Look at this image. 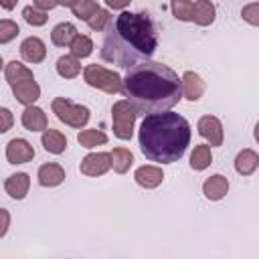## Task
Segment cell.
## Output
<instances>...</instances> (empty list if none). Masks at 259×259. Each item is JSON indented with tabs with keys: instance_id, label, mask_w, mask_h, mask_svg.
<instances>
[{
	"instance_id": "obj_10",
	"label": "cell",
	"mask_w": 259,
	"mask_h": 259,
	"mask_svg": "<svg viewBox=\"0 0 259 259\" xmlns=\"http://www.w3.org/2000/svg\"><path fill=\"white\" fill-rule=\"evenodd\" d=\"M34 158V148L24 138H14L6 144V160L8 164H26Z\"/></svg>"
},
{
	"instance_id": "obj_20",
	"label": "cell",
	"mask_w": 259,
	"mask_h": 259,
	"mask_svg": "<svg viewBox=\"0 0 259 259\" xmlns=\"http://www.w3.org/2000/svg\"><path fill=\"white\" fill-rule=\"evenodd\" d=\"M55 69H57V75L63 79H75L81 73V63L75 55H63L57 59Z\"/></svg>"
},
{
	"instance_id": "obj_18",
	"label": "cell",
	"mask_w": 259,
	"mask_h": 259,
	"mask_svg": "<svg viewBox=\"0 0 259 259\" xmlns=\"http://www.w3.org/2000/svg\"><path fill=\"white\" fill-rule=\"evenodd\" d=\"M257 168H259V156H257L255 150L245 148V150H241V152L235 156V170H237V174H241V176H251Z\"/></svg>"
},
{
	"instance_id": "obj_3",
	"label": "cell",
	"mask_w": 259,
	"mask_h": 259,
	"mask_svg": "<svg viewBox=\"0 0 259 259\" xmlns=\"http://www.w3.org/2000/svg\"><path fill=\"white\" fill-rule=\"evenodd\" d=\"M142 154L158 164L178 162L190 146V123L174 111L148 113L138 134Z\"/></svg>"
},
{
	"instance_id": "obj_33",
	"label": "cell",
	"mask_w": 259,
	"mask_h": 259,
	"mask_svg": "<svg viewBox=\"0 0 259 259\" xmlns=\"http://www.w3.org/2000/svg\"><path fill=\"white\" fill-rule=\"evenodd\" d=\"M241 18L251 26H259V2H251V4L243 6L241 8Z\"/></svg>"
},
{
	"instance_id": "obj_1",
	"label": "cell",
	"mask_w": 259,
	"mask_h": 259,
	"mask_svg": "<svg viewBox=\"0 0 259 259\" xmlns=\"http://www.w3.org/2000/svg\"><path fill=\"white\" fill-rule=\"evenodd\" d=\"M156 49L158 30L150 14L121 10L105 28L101 59L119 69H132L150 61Z\"/></svg>"
},
{
	"instance_id": "obj_28",
	"label": "cell",
	"mask_w": 259,
	"mask_h": 259,
	"mask_svg": "<svg viewBox=\"0 0 259 259\" xmlns=\"http://www.w3.org/2000/svg\"><path fill=\"white\" fill-rule=\"evenodd\" d=\"M69 49H71V55H75L77 59H85V57H89L93 53V40L87 34L77 32V36L71 40Z\"/></svg>"
},
{
	"instance_id": "obj_5",
	"label": "cell",
	"mask_w": 259,
	"mask_h": 259,
	"mask_svg": "<svg viewBox=\"0 0 259 259\" xmlns=\"http://www.w3.org/2000/svg\"><path fill=\"white\" fill-rule=\"evenodd\" d=\"M83 79H85V83H87L89 87L101 89V91L111 93V95H113V93H119L121 87H123V79H121L115 71L105 69V67L97 65V63L87 65V67L83 69Z\"/></svg>"
},
{
	"instance_id": "obj_21",
	"label": "cell",
	"mask_w": 259,
	"mask_h": 259,
	"mask_svg": "<svg viewBox=\"0 0 259 259\" xmlns=\"http://www.w3.org/2000/svg\"><path fill=\"white\" fill-rule=\"evenodd\" d=\"M217 18V8L210 0H196L194 2V24L208 26Z\"/></svg>"
},
{
	"instance_id": "obj_4",
	"label": "cell",
	"mask_w": 259,
	"mask_h": 259,
	"mask_svg": "<svg viewBox=\"0 0 259 259\" xmlns=\"http://www.w3.org/2000/svg\"><path fill=\"white\" fill-rule=\"evenodd\" d=\"M51 109H53V113L57 115L59 121H63L65 125H71L75 130L85 127L89 117H91V113H89V109L85 105L73 103L67 97H55L51 101Z\"/></svg>"
},
{
	"instance_id": "obj_38",
	"label": "cell",
	"mask_w": 259,
	"mask_h": 259,
	"mask_svg": "<svg viewBox=\"0 0 259 259\" xmlns=\"http://www.w3.org/2000/svg\"><path fill=\"white\" fill-rule=\"evenodd\" d=\"M16 2H18V0H0V4H2L4 10H12V8L16 6Z\"/></svg>"
},
{
	"instance_id": "obj_6",
	"label": "cell",
	"mask_w": 259,
	"mask_h": 259,
	"mask_svg": "<svg viewBox=\"0 0 259 259\" xmlns=\"http://www.w3.org/2000/svg\"><path fill=\"white\" fill-rule=\"evenodd\" d=\"M136 115H138V111H136V107L127 99H121V101L113 103V107H111V123H113L115 138H119L123 142L132 140Z\"/></svg>"
},
{
	"instance_id": "obj_23",
	"label": "cell",
	"mask_w": 259,
	"mask_h": 259,
	"mask_svg": "<svg viewBox=\"0 0 259 259\" xmlns=\"http://www.w3.org/2000/svg\"><path fill=\"white\" fill-rule=\"evenodd\" d=\"M212 162V154H210V146L206 144H196L192 154H190V168L194 172H202L210 166Z\"/></svg>"
},
{
	"instance_id": "obj_15",
	"label": "cell",
	"mask_w": 259,
	"mask_h": 259,
	"mask_svg": "<svg viewBox=\"0 0 259 259\" xmlns=\"http://www.w3.org/2000/svg\"><path fill=\"white\" fill-rule=\"evenodd\" d=\"M206 85L202 81V77L194 71H186L182 75V97L188 99V101H198L204 93Z\"/></svg>"
},
{
	"instance_id": "obj_30",
	"label": "cell",
	"mask_w": 259,
	"mask_h": 259,
	"mask_svg": "<svg viewBox=\"0 0 259 259\" xmlns=\"http://www.w3.org/2000/svg\"><path fill=\"white\" fill-rule=\"evenodd\" d=\"M73 10V14L79 18V20H89L97 10H99V4H97V0H81L77 6H73L71 8Z\"/></svg>"
},
{
	"instance_id": "obj_17",
	"label": "cell",
	"mask_w": 259,
	"mask_h": 259,
	"mask_svg": "<svg viewBox=\"0 0 259 259\" xmlns=\"http://www.w3.org/2000/svg\"><path fill=\"white\" fill-rule=\"evenodd\" d=\"M134 180H136L138 186L150 190V188H156V186L162 184L164 172H162V168H158V166H140V168L134 172Z\"/></svg>"
},
{
	"instance_id": "obj_13",
	"label": "cell",
	"mask_w": 259,
	"mask_h": 259,
	"mask_svg": "<svg viewBox=\"0 0 259 259\" xmlns=\"http://www.w3.org/2000/svg\"><path fill=\"white\" fill-rule=\"evenodd\" d=\"M36 178H38V184L45 186V188L59 186L65 180V168L61 164H57V162H47V164H42L38 168Z\"/></svg>"
},
{
	"instance_id": "obj_19",
	"label": "cell",
	"mask_w": 259,
	"mask_h": 259,
	"mask_svg": "<svg viewBox=\"0 0 259 259\" xmlns=\"http://www.w3.org/2000/svg\"><path fill=\"white\" fill-rule=\"evenodd\" d=\"M40 144H42V148H45L47 152L57 154V156L67 150V138H65L59 130H51V127H47V130L42 132Z\"/></svg>"
},
{
	"instance_id": "obj_27",
	"label": "cell",
	"mask_w": 259,
	"mask_h": 259,
	"mask_svg": "<svg viewBox=\"0 0 259 259\" xmlns=\"http://www.w3.org/2000/svg\"><path fill=\"white\" fill-rule=\"evenodd\" d=\"M4 77H6L8 85H12V83H16V81H20V79L34 77V75H32V71H30L26 65H22L20 61H10V63L4 65Z\"/></svg>"
},
{
	"instance_id": "obj_11",
	"label": "cell",
	"mask_w": 259,
	"mask_h": 259,
	"mask_svg": "<svg viewBox=\"0 0 259 259\" xmlns=\"http://www.w3.org/2000/svg\"><path fill=\"white\" fill-rule=\"evenodd\" d=\"M20 57L30 65H38L47 57V47L38 36H28L20 42Z\"/></svg>"
},
{
	"instance_id": "obj_25",
	"label": "cell",
	"mask_w": 259,
	"mask_h": 259,
	"mask_svg": "<svg viewBox=\"0 0 259 259\" xmlns=\"http://www.w3.org/2000/svg\"><path fill=\"white\" fill-rule=\"evenodd\" d=\"M111 168L117 174H125L134 164V154L127 148H113L111 152Z\"/></svg>"
},
{
	"instance_id": "obj_31",
	"label": "cell",
	"mask_w": 259,
	"mask_h": 259,
	"mask_svg": "<svg viewBox=\"0 0 259 259\" xmlns=\"http://www.w3.org/2000/svg\"><path fill=\"white\" fill-rule=\"evenodd\" d=\"M109 22H111V14H109V10H105V8H99V10L87 20L89 28H91V30H97V32L105 30V28L109 26Z\"/></svg>"
},
{
	"instance_id": "obj_24",
	"label": "cell",
	"mask_w": 259,
	"mask_h": 259,
	"mask_svg": "<svg viewBox=\"0 0 259 259\" xmlns=\"http://www.w3.org/2000/svg\"><path fill=\"white\" fill-rule=\"evenodd\" d=\"M77 142H79V146H83L87 150H93L97 146L107 144V136H105V132H101L97 127H89V130H81L77 134Z\"/></svg>"
},
{
	"instance_id": "obj_32",
	"label": "cell",
	"mask_w": 259,
	"mask_h": 259,
	"mask_svg": "<svg viewBox=\"0 0 259 259\" xmlns=\"http://www.w3.org/2000/svg\"><path fill=\"white\" fill-rule=\"evenodd\" d=\"M18 32H20V28H18V24L14 20H10V18H2L0 20V45L10 42L12 38L18 36Z\"/></svg>"
},
{
	"instance_id": "obj_2",
	"label": "cell",
	"mask_w": 259,
	"mask_h": 259,
	"mask_svg": "<svg viewBox=\"0 0 259 259\" xmlns=\"http://www.w3.org/2000/svg\"><path fill=\"white\" fill-rule=\"evenodd\" d=\"M121 93L138 113L166 111L182 99V77L164 63L146 61L127 69Z\"/></svg>"
},
{
	"instance_id": "obj_8",
	"label": "cell",
	"mask_w": 259,
	"mask_h": 259,
	"mask_svg": "<svg viewBox=\"0 0 259 259\" xmlns=\"http://www.w3.org/2000/svg\"><path fill=\"white\" fill-rule=\"evenodd\" d=\"M196 130L210 146H223L225 132H223V123L217 115H202L196 123Z\"/></svg>"
},
{
	"instance_id": "obj_22",
	"label": "cell",
	"mask_w": 259,
	"mask_h": 259,
	"mask_svg": "<svg viewBox=\"0 0 259 259\" xmlns=\"http://www.w3.org/2000/svg\"><path fill=\"white\" fill-rule=\"evenodd\" d=\"M77 36V28L71 22H59L51 32V42L55 47H69L71 40Z\"/></svg>"
},
{
	"instance_id": "obj_14",
	"label": "cell",
	"mask_w": 259,
	"mask_h": 259,
	"mask_svg": "<svg viewBox=\"0 0 259 259\" xmlns=\"http://www.w3.org/2000/svg\"><path fill=\"white\" fill-rule=\"evenodd\" d=\"M28 188H30V176L26 172H16V174H10L4 182V190L10 198L14 200H22L26 194H28Z\"/></svg>"
},
{
	"instance_id": "obj_29",
	"label": "cell",
	"mask_w": 259,
	"mask_h": 259,
	"mask_svg": "<svg viewBox=\"0 0 259 259\" xmlns=\"http://www.w3.org/2000/svg\"><path fill=\"white\" fill-rule=\"evenodd\" d=\"M22 18H24V22L30 24V26H42V24H47V20H49L47 10H40V8H36V6H26V8L22 10Z\"/></svg>"
},
{
	"instance_id": "obj_40",
	"label": "cell",
	"mask_w": 259,
	"mask_h": 259,
	"mask_svg": "<svg viewBox=\"0 0 259 259\" xmlns=\"http://www.w3.org/2000/svg\"><path fill=\"white\" fill-rule=\"evenodd\" d=\"M253 138H255V142L259 144V121L255 123V130H253Z\"/></svg>"
},
{
	"instance_id": "obj_39",
	"label": "cell",
	"mask_w": 259,
	"mask_h": 259,
	"mask_svg": "<svg viewBox=\"0 0 259 259\" xmlns=\"http://www.w3.org/2000/svg\"><path fill=\"white\" fill-rule=\"evenodd\" d=\"M81 0H59V4L61 6H67V8H73V6H77Z\"/></svg>"
},
{
	"instance_id": "obj_35",
	"label": "cell",
	"mask_w": 259,
	"mask_h": 259,
	"mask_svg": "<svg viewBox=\"0 0 259 259\" xmlns=\"http://www.w3.org/2000/svg\"><path fill=\"white\" fill-rule=\"evenodd\" d=\"M0 219H2V227H0V239L6 237L8 227H10V212L6 208H0Z\"/></svg>"
},
{
	"instance_id": "obj_36",
	"label": "cell",
	"mask_w": 259,
	"mask_h": 259,
	"mask_svg": "<svg viewBox=\"0 0 259 259\" xmlns=\"http://www.w3.org/2000/svg\"><path fill=\"white\" fill-rule=\"evenodd\" d=\"M32 6L40 10H53L55 6H59V0H32Z\"/></svg>"
},
{
	"instance_id": "obj_34",
	"label": "cell",
	"mask_w": 259,
	"mask_h": 259,
	"mask_svg": "<svg viewBox=\"0 0 259 259\" xmlns=\"http://www.w3.org/2000/svg\"><path fill=\"white\" fill-rule=\"evenodd\" d=\"M0 115H2V127H0V132L6 134V132L12 127V121H14V119H12V113H10L8 107H2V109H0Z\"/></svg>"
},
{
	"instance_id": "obj_7",
	"label": "cell",
	"mask_w": 259,
	"mask_h": 259,
	"mask_svg": "<svg viewBox=\"0 0 259 259\" xmlns=\"http://www.w3.org/2000/svg\"><path fill=\"white\" fill-rule=\"evenodd\" d=\"M109 168H111V154H107V152L87 154L79 164V172L85 176H93V178L103 176Z\"/></svg>"
},
{
	"instance_id": "obj_26",
	"label": "cell",
	"mask_w": 259,
	"mask_h": 259,
	"mask_svg": "<svg viewBox=\"0 0 259 259\" xmlns=\"http://www.w3.org/2000/svg\"><path fill=\"white\" fill-rule=\"evenodd\" d=\"M170 10L180 22H194V2L192 0H170Z\"/></svg>"
},
{
	"instance_id": "obj_12",
	"label": "cell",
	"mask_w": 259,
	"mask_h": 259,
	"mask_svg": "<svg viewBox=\"0 0 259 259\" xmlns=\"http://www.w3.org/2000/svg\"><path fill=\"white\" fill-rule=\"evenodd\" d=\"M227 192H229V180H227V176H223V174H212V176H208V178L202 182V194H204L206 200H210V202L223 200V198L227 196Z\"/></svg>"
},
{
	"instance_id": "obj_9",
	"label": "cell",
	"mask_w": 259,
	"mask_h": 259,
	"mask_svg": "<svg viewBox=\"0 0 259 259\" xmlns=\"http://www.w3.org/2000/svg\"><path fill=\"white\" fill-rule=\"evenodd\" d=\"M10 89H12L14 97H16V101L22 103L24 107L34 105V101H38V97H40V87H38V83L34 81V77L20 79V81L12 83Z\"/></svg>"
},
{
	"instance_id": "obj_37",
	"label": "cell",
	"mask_w": 259,
	"mask_h": 259,
	"mask_svg": "<svg viewBox=\"0 0 259 259\" xmlns=\"http://www.w3.org/2000/svg\"><path fill=\"white\" fill-rule=\"evenodd\" d=\"M130 2H132V0H105V4H107L109 8H113V10H123V8L130 6Z\"/></svg>"
},
{
	"instance_id": "obj_16",
	"label": "cell",
	"mask_w": 259,
	"mask_h": 259,
	"mask_svg": "<svg viewBox=\"0 0 259 259\" xmlns=\"http://www.w3.org/2000/svg\"><path fill=\"white\" fill-rule=\"evenodd\" d=\"M20 121L24 125V130L28 132H45L49 127V119H47V113L36 107V105H28L22 115H20Z\"/></svg>"
}]
</instances>
